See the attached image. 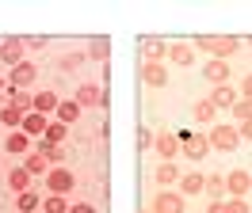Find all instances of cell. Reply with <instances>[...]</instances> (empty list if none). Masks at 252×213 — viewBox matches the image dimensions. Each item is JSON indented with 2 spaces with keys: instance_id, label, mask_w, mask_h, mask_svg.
Returning a JSON list of instances; mask_svg holds the SVG:
<instances>
[{
  "instance_id": "ab89813d",
  "label": "cell",
  "mask_w": 252,
  "mask_h": 213,
  "mask_svg": "<svg viewBox=\"0 0 252 213\" xmlns=\"http://www.w3.org/2000/svg\"><path fill=\"white\" fill-rule=\"evenodd\" d=\"M206 213H225V202H210V206H206Z\"/></svg>"
},
{
  "instance_id": "8d00e7d4",
  "label": "cell",
  "mask_w": 252,
  "mask_h": 213,
  "mask_svg": "<svg viewBox=\"0 0 252 213\" xmlns=\"http://www.w3.org/2000/svg\"><path fill=\"white\" fill-rule=\"evenodd\" d=\"M237 133H241V141H252V122H241V126H237Z\"/></svg>"
},
{
  "instance_id": "7c38bea8",
  "label": "cell",
  "mask_w": 252,
  "mask_h": 213,
  "mask_svg": "<svg viewBox=\"0 0 252 213\" xmlns=\"http://www.w3.org/2000/svg\"><path fill=\"white\" fill-rule=\"evenodd\" d=\"M46 114H38V110H31V114H23V126H19V130H23V133L27 137H34V141H38V137L46 133Z\"/></svg>"
},
{
  "instance_id": "f546056e",
  "label": "cell",
  "mask_w": 252,
  "mask_h": 213,
  "mask_svg": "<svg viewBox=\"0 0 252 213\" xmlns=\"http://www.w3.org/2000/svg\"><path fill=\"white\" fill-rule=\"evenodd\" d=\"M176 179H180V171H176V164H172V160H164V164L157 167V183L164 186V183H176Z\"/></svg>"
},
{
  "instance_id": "d6986e66",
  "label": "cell",
  "mask_w": 252,
  "mask_h": 213,
  "mask_svg": "<svg viewBox=\"0 0 252 213\" xmlns=\"http://www.w3.org/2000/svg\"><path fill=\"white\" fill-rule=\"evenodd\" d=\"M8 106H16L19 114H31V110H34V95H27V91L12 88V91H8Z\"/></svg>"
},
{
  "instance_id": "5bb4252c",
  "label": "cell",
  "mask_w": 252,
  "mask_h": 213,
  "mask_svg": "<svg viewBox=\"0 0 252 213\" xmlns=\"http://www.w3.org/2000/svg\"><path fill=\"white\" fill-rule=\"evenodd\" d=\"M168 61H172V65H195V46L172 42V46H168Z\"/></svg>"
},
{
  "instance_id": "d4e9b609",
  "label": "cell",
  "mask_w": 252,
  "mask_h": 213,
  "mask_svg": "<svg viewBox=\"0 0 252 213\" xmlns=\"http://www.w3.org/2000/svg\"><path fill=\"white\" fill-rule=\"evenodd\" d=\"M180 186H184L188 194H203V186H206V175L191 171V175H184V179H180Z\"/></svg>"
},
{
  "instance_id": "30bf717a",
  "label": "cell",
  "mask_w": 252,
  "mask_h": 213,
  "mask_svg": "<svg viewBox=\"0 0 252 213\" xmlns=\"http://www.w3.org/2000/svg\"><path fill=\"white\" fill-rule=\"evenodd\" d=\"M34 76H38V65H34V61H23V65H16V69H12V76H8V80H12V88H31L34 84Z\"/></svg>"
},
{
  "instance_id": "f1b7e54d",
  "label": "cell",
  "mask_w": 252,
  "mask_h": 213,
  "mask_svg": "<svg viewBox=\"0 0 252 213\" xmlns=\"http://www.w3.org/2000/svg\"><path fill=\"white\" fill-rule=\"evenodd\" d=\"M203 190H210L214 202H221V194H225V175H206V186H203Z\"/></svg>"
},
{
  "instance_id": "484cf974",
  "label": "cell",
  "mask_w": 252,
  "mask_h": 213,
  "mask_svg": "<svg viewBox=\"0 0 252 213\" xmlns=\"http://www.w3.org/2000/svg\"><path fill=\"white\" fill-rule=\"evenodd\" d=\"M34 210H42V198L34 194V190H23L19 194V213H34Z\"/></svg>"
},
{
  "instance_id": "836d02e7",
  "label": "cell",
  "mask_w": 252,
  "mask_h": 213,
  "mask_svg": "<svg viewBox=\"0 0 252 213\" xmlns=\"http://www.w3.org/2000/svg\"><path fill=\"white\" fill-rule=\"evenodd\" d=\"M225 213H249V202H245V198H229V202H225Z\"/></svg>"
},
{
  "instance_id": "d6a6232c",
  "label": "cell",
  "mask_w": 252,
  "mask_h": 213,
  "mask_svg": "<svg viewBox=\"0 0 252 213\" xmlns=\"http://www.w3.org/2000/svg\"><path fill=\"white\" fill-rule=\"evenodd\" d=\"M0 122H4V126H23V114H19L16 106H4V110H0Z\"/></svg>"
},
{
  "instance_id": "8fae6325",
  "label": "cell",
  "mask_w": 252,
  "mask_h": 213,
  "mask_svg": "<svg viewBox=\"0 0 252 213\" xmlns=\"http://www.w3.org/2000/svg\"><path fill=\"white\" fill-rule=\"evenodd\" d=\"M206 99L214 103V110H218V106H221V110H233V103L241 99V95H237V91L229 88V84H221V88H214L210 95H206Z\"/></svg>"
},
{
  "instance_id": "d590c367",
  "label": "cell",
  "mask_w": 252,
  "mask_h": 213,
  "mask_svg": "<svg viewBox=\"0 0 252 213\" xmlns=\"http://www.w3.org/2000/svg\"><path fill=\"white\" fill-rule=\"evenodd\" d=\"M69 213H95L92 202H77V206H69Z\"/></svg>"
},
{
  "instance_id": "7bdbcfd3",
  "label": "cell",
  "mask_w": 252,
  "mask_h": 213,
  "mask_svg": "<svg viewBox=\"0 0 252 213\" xmlns=\"http://www.w3.org/2000/svg\"><path fill=\"white\" fill-rule=\"evenodd\" d=\"M145 213H153V210H145Z\"/></svg>"
},
{
  "instance_id": "b9f144b4",
  "label": "cell",
  "mask_w": 252,
  "mask_h": 213,
  "mask_svg": "<svg viewBox=\"0 0 252 213\" xmlns=\"http://www.w3.org/2000/svg\"><path fill=\"white\" fill-rule=\"evenodd\" d=\"M0 88H4V80H0Z\"/></svg>"
},
{
  "instance_id": "7a4b0ae2",
  "label": "cell",
  "mask_w": 252,
  "mask_h": 213,
  "mask_svg": "<svg viewBox=\"0 0 252 213\" xmlns=\"http://www.w3.org/2000/svg\"><path fill=\"white\" fill-rule=\"evenodd\" d=\"M206 141H210V149L233 152L237 145H241V133H237V126H221V122H214V126H210V133H206Z\"/></svg>"
},
{
  "instance_id": "603a6c76",
  "label": "cell",
  "mask_w": 252,
  "mask_h": 213,
  "mask_svg": "<svg viewBox=\"0 0 252 213\" xmlns=\"http://www.w3.org/2000/svg\"><path fill=\"white\" fill-rule=\"evenodd\" d=\"M58 103H62V99H58L54 91H38V95H34V110H38V114H50V110H58Z\"/></svg>"
},
{
  "instance_id": "1f68e13d",
  "label": "cell",
  "mask_w": 252,
  "mask_h": 213,
  "mask_svg": "<svg viewBox=\"0 0 252 213\" xmlns=\"http://www.w3.org/2000/svg\"><path fill=\"white\" fill-rule=\"evenodd\" d=\"M233 118H237V126H241V122H252V103L237 99V103H233Z\"/></svg>"
},
{
  "instance_id": "ba28073f",
  "label": "cell",
  "mask_w": 252,
  "mask_h": 213,
  "mask_svg": "<svg viewBox=\"0 0 252 213\" xmlns=\"http://www.w3.org/2000/svg\"><path fill=\"white\" fill-rule=\"evenodd\" d=\"M73 99H77V106H80V110H84V106H103V103H107V99H103V88H99V84H80Z\"/></svg>"
},
{
  "instance_id": "2e32d148",
  "label": "cell",
  "mask_w": 252,
  "mask_h": 213,
  "mask_svg": "<svg viewBox=\"0 0 252 213\" xmlns=\"http://www.w3.org/2000/svg\"><path fill=\"white\" fill-rule=\"evenodd\" d=\"M4 149L12 152V156H27V152H31V137L23 133V130H16V133H8V141H4Z\"/></svg>"
},
{
  "instance_id": "9c48e42d",
  "label": "cell",
  "mask_w": 252,
  "mask_h": 213,
  "mask_svg": "<svg viewBox=\"0 0 252 213\" xmlns=\"http://www.w3.org/2000/svg\"><path fill=\"white\" fill-rule=\"evenodd\" d=\"M142 80L149 88H164V84H168V69H164L160 61H142Z\"/></svg>"
},
{
  "instance_id": "74e56055",
  "label": "cell",
  "mask_w": 252,
  "mask_h": 213,
  "mask_svg": "<svg viewBox=\"0 0 252 213\" xmlns=\"http://www.w3.org/2000/svg\"><path fill=\"white\" fill-rule=\"evenodd\" d=\"M27 50H34V53H38V50H46V38H27Z\"/></svg>"
},
{
  "instance_id": "3957f363",
  "label": "cell",
  "mask_w": 252,
  "mask_h": 213,
  "mask_svg": "<svg viewBox=\"0 0 252 213\" xmlns=\"http://www.w3.org/2000/svg\"><path fill=\"white\" fill-rule=\"evenodd\" d=\"M23 53H27V38H16V34H12V38L0 42V65H12V69H16V65L27 61Z\"/></svg>"
},
{
  "instance_id": "7402d4cb",
  "label": "cell",
  "mask_w": 252,
  "mask_h": 213,
  "mask_svg": "<svg viewBox=\"0 0 252 213\" xmlns=\"http://www.w3.org/2000/svg\"><path fill=\"white\" fill-rule=\"evenodd\" d=\"M23 167H27V171H31V175H46V171H50V160H46V156H42V152H27V160H23Z\"/></svg>"
},
{
  "instance_id": "8992f818",
  "label": "cell",
  "mask_w": 252,
  "mask_h": 213,
  "mask_svg": "<svg viewBox=\"0 0 252 213\" xmlns=\"http://www.w3.org/2000/svg\"><path fill=\"white\" fill-rule=\"evenodd\" d=\"M149 210H153V213H184V194H176V190H160V194L153 198Z\"/></svg>"
},
{
  "instance_id": "52a82bcc",
  "label": "cell",
  "mask_w": 252,
  "mask_h": 213,
  "mask_svg": "<svg viewBox=\"0 0 252 213\" xmlns=\"http://www.w3.org/2000/svg\"><path fill=\"white\" fill-rule=\"evenodd\" d=\"M180 145L188 149V156H191V160H203L206 152H210V141H206L203 133H188V130L180 133Z\"/></svg>"
},
{
  "instance_id": "e0dca14e",
  "label": "cell",
  "mask_w": 252,
  "mask_h": 213,
  "mask_svg": "<svg viewBox=\"0 0 252 213\" xmlns=\"http://www.w3.org/2000/svg\"><path fill=\"white\" fill-rule=\"evenodd\" d=\"M31 171H27V167H12V171H8V186H12V190H16V194H23V190H31Z\"/></svg>"
},
{
  "instance_id": "e575fe53",
  "label": "cell",
  "mask_w": 252,
  "mask_h": 213,
  "mask_svg": "<svg viewBox=\"0 0 252 213\" xmlns=\"http://www.w3.org/2000/svg\"><path fill=\"white\" fill-rule=\"evenodd\" d=\"M241 99L252 103V76H245V84H241Z\"/></svg>"
},
{
  "instance_id": "4dcf8cb0",
  "label": "cell",
  "mask_w": 252,
  "mask_h": 213,
  "mask_svg": "<svg viewBox=\"0 0 252 213\" xmlns=\"http://www.w3.org/2000/svg\"><path fill=\"white\" fill-rule=\"evenodd\" d=\"M42 210H46V213H69V206H65V194H50L46 202H42Z\"/></svg>"
},
{
  "instance_id": "4fadbf2b",
  "label": "cell",
  "mask_w": 252,
  "mask_h": 213,
  "mask_svg": "<svg viewBox=\"0 0 252 213\" xmlns=\"http://www.w3.org/2000/svg\"><path fill=\"white\" fill-rule=\"evenodd\" d=\"M160 57H168V46L160 38H153V34H145L142 38V61H160Z\"/></svg>"
},
{
  "instance_id": "ffe728a7",
  "label": "cell",
  "mask_w": 252,
  "mask_h": 213,
  "mask_svg": "<svg viewBox=\"0 0 252 213\" xmlns=\"http://www.w3.org/2000/svg\"><path fill=\"white\" fill-rule=\"evenodd\" d=\"M203 73H206V80H210L214 88H221V84L229 80V65H225V61H210V65H206Z\"/></svg>"
},
{
  "instance_id": "f35d334b",
  "label": "cell",
  "mask_w": 252,
  "mask_h": 213,
  "mask_svg": "<svg viewBox=\"0 0 252 213\" xmlns=\"http://www.w3.org/2000/svg\"><path fill=\"white\" fill-rule=\"evenodd\" d=\"M138 145H142V149H149V145H153V133H149V130H142V133H138Z\"/></svg>"
},
{
  "instance_id": "44dd1931",
  "label": "cell",
  "mask_w": 252,
  "mask_h": 213,
  "mask_svg": "<svg viewBox=\"0 0 252 213\" xmlns=\"http://www.w3.org/2000/svg\"><path fill=\"white\" fill-rule=\"evenodd\" d=\"M54 114H58V122H65V126H73V122L80 118V106H77V99H62Z\"/></svg>"
},
{
  "instance_id": "ac0fdd59",
  "label": "cell",
  "mask_w": 252,
  "mask_h": 213,
  "mask_svg": "<svg viewBox=\"0 0 252 213\" xmlns=\"http://www.w3.org/2000/svg\"><path fill=\"white\" fill-rule=\"evenodd\" d=\"M153 145H157V156L172 160L176 152H180V137H176V133H157V141H153Z\"/></svg>"
},
{
  "instance_id": "83f0119b",
  "label": "cell",
  "mask_w": 252,
  "mask_h": 213,
  "mask_svg": "<svg viewBox=\"0 0 252 213\" xmlns=\"http://www.w3.org/2000/svg\"><path fill=\"white\" fill-rule=\"evenodd\" d=\"M65 130H69L65 122H54V126H46V133H42V141H50V145H62V141H65Z\"/></svg>"
},
{
  "instance_id": "9a60e30c",
  "label": "cell",
  "mask_w": 252,
  "mask_h": 213,
  "mask_svg": "<svg viewBox=\"0 0 252 213\" xmlns=\"http://www.w3.org/2000/svg\"><path fill=\"white\" fill-rule=\"evenodd\" d=\"M191 114H195V122H199V126H214V122H218V110H214V103H210V99H199V103L191 106Z\"/></svg>"
},
{
  "instance_id": "cb8c5ba5",
  "label": "cell",
  "mask_w": 252,
  "mask_h": 213,
  "mask_svg": "<svg viewBox=\"0 0 252 213\" xmlns=\"http://www.w3.org/2000/svg\"><path fill=\"white\" fill-rule=\"evenodd\" d=\"M107 53H111V42L103 38V34L88 42V57H92V61H107Z\"/></svg>"
},
{
  "instance_id": "6da1fadb",
  "label": "cell",
  "mask_w": 252,
  "mask_h": 213,
  "mask_svg": "<svg viewBox=\"0 0 252 213\" xmlns=\"http://www.w3.org/2000/svg\"><path fill=\"white\" fill-rule=\"evenodd\" d=\"M195 50L210 53L214 61H225L241 50V38H233V34H199V38H195Z\"/></svg>"
},
{
  "instance_id": "4316f807",
  "label": "cell",
  "mask_w": 252,
  "mask_h": 213,
  "mask_svg": "<svg viewBox=\"0 0 252 213\" xmlns=\"http://www.w3.org/2000/svg\"><path fill=\"white\" fill-rule=\"evenodd\" d=\"M84 57H88V53H80V50H77V53H65L58 65H62V73H77L80 65H84Z\"/></svg>"
},
{
  "instance_id": "277c9868",
  "label": "cell",
  "mask_w": 252,
  "mask_h": 213,
  "mask_svg": "<svg viewBox=\"0 0 252 213\" xmlns=\"http://www.w3.org/2000/svg\"><path fill=\"white\" fill-rule=\"evenodd\" d=\"M46 186H50V194H69V190L77 186V179H73L69 167H50L46 171Z\"/></svg>"
},
{
  "instance_id": "5b68a950",
  "label": "cell",
  "mask_w": 252,
  "mask_h": 213,
  "mask_svg": "<svg viewBox=\"0 0 252 213\" xmlns=\"http://www.w3.org/2000/svg\"><path fill=\"white\" fill-rule=\"evenodd\" d=\"M225 190H229L233 198H249V190H252V175L245 171V167L229 171V175H225Z\"/></svg>"
},
{
  "instance_id": "60d3db41",
  "label": "cell",
  "mask_w": 252,
  "mask_h": 213,
  "mask_svg": "<svg viewBox=\"0 0 252 213\" xmlns=\"http://www.w3.org/2000/svg\"><path fill=\"white\" fill-rule=\"evenodd\" d=\"M249 46H252V34H249Z\"/></svg>"
}]
</instances>
